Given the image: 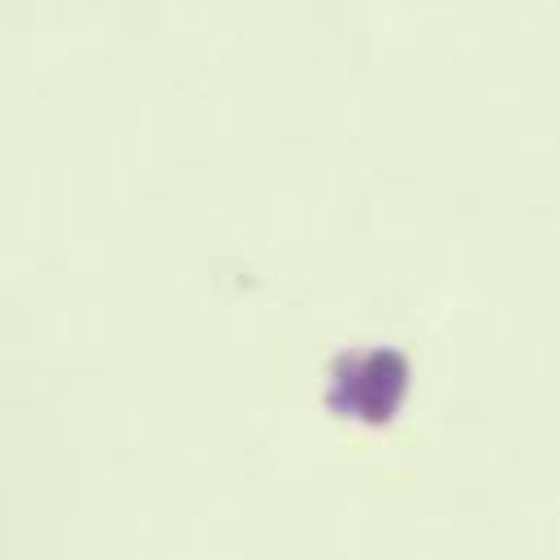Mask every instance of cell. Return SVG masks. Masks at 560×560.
Wrapping results in <instances>:
<instances>
[]
</instances>
